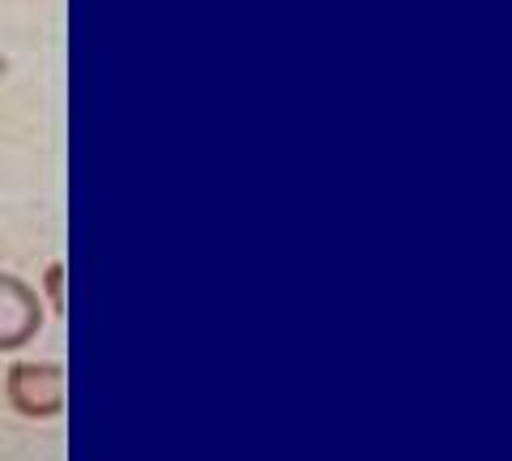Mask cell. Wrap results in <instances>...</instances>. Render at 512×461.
Here are the masks:
<instances>
[{
    "mask_svg": "<svg viewBox=\"0 0 512 461\" xmlns=\"http://www.w3.org/2000/svg\"><path fill=\"white\" fill-rule=\"evenodd\" d=\"M5 397L22 419H60L69 410V372L60 359H18L5 372Z\"/></svg>",
    "mask_w": 512,
    "mask_h": 461,
    "instance_id": "cell-1",
    "label": "cell"
},
{
    "mask_svg": "<svg viewBox=\"0 0 512 461\" xmlns=\"http://www.w3.org/2000/svg\"><path fill=\"white\" fill-rule=\"evenodd\" d=\"M47 321L43 299L26 278L0 269V351H22L39 338Z\"/></svg>",
    "mask_w": 512,
    "mask_h": 461,
    "instance_id": "cell-2",
    "label": "cell"
},
{
    "mask_svg": "<svg viewBox=\"0 0 512 461\" xmlns=\"http://www.w3.org/2000/svg\"><path fill=\"white\" fill-rule=\"evenodd\" d=\"M43 286H47V295H52V312L60 316V312H64V265H60V261L47 265Z\"/></svg>",
    "mask_w": 512,
    "mask_h": 461,
    "instance_id": "cell-3",
    "label": "cell"
},
{
    "mask_svg": "<svg viewBox=\"0 0 512 461\" xmlns=\"http://www.w3.org/2000/svg\"><path fill=\"white\" fill-rule=\"evenodd\" d=\"M5 77H9V60L0 56V82H5Z\"/></svg>",
    "mask_w": 512,
    "mask_h": 461,
    "instance_id": "cell-4",
    "label": "cell"
}]
</instances>
